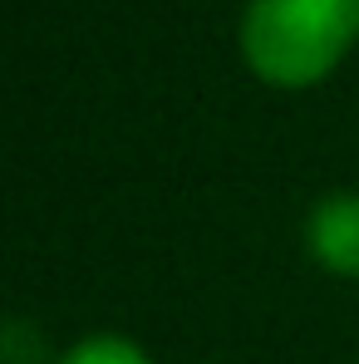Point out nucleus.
Masks as SVG:
<instances>
[{"instance_id":"nucleus-1","label":"nucleus","mask_w":359,"mask_h":364,"mask_svg":"<svg viewBox=\"0 0 359 364\" xmlns=\"http://www.w3.org/2000/svg\"><path fill=\"white\" fill-rule=\"evenodd\" d=\"M359 40V0H246L237 45L246 69L271 89L325 84Z\"/></svg>"},{"instance_id":"nucleus-2","label":"nucleus","mask_w":359,"mask_h":364,"mask_svg":"<svg viewBox=\"0 0 359 364\" xmlns=\"http://www.w3.org/2000/svg\"><path fill=\"white\" fill-rule=\"evenodd\" d=\"M300 242H305V256L325 276L359 281V192L355 187H335V192L315 197V207L305 212Z\"/></svg>"},{"instance_id":"nucleus-3","label":"nucleus","mask_w":359,"mask_h":364,"mask_svg":"<svg viewBox=\"0 0 359 364\" xmlns=\"http://www.w3.org/2000/svg\"><path fill=\"white\" fill-rule=\"evenodd\" d=\"M55 364H158L133 335H119V330H94L84 340H74Z\"/></svg>"}]
</instances>
